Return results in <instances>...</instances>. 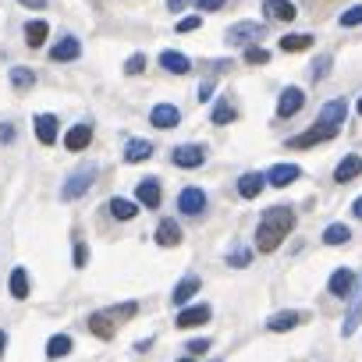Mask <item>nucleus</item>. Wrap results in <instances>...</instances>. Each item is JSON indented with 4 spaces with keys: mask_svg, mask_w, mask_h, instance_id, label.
Masks as SVG:
<instances>
[{
    "mask_svg": "<svg viewBox=\"0 0 362 362\" xmlns=\"http://www.w3.org/2000/svg\"><path fill=\"white\" fill-rule=\"evenodd\" d=\"M295 228V214L288 206H270L259 217V231H256V249L259 252H274L281 245V238H288V231Z\"/></svg>",
    "mask_w": 362,
    "mask_h": 362,
    "instance_id": "nucleus-1",
    "label": "nucleus"
},
{
    "mask_svg": "<svg viewBox=\"0 0 362 362\" xmlns=\"http://www.w3.org/2000/svg\"><path fill=\"white\" fill-rule=\"evenodd\" d=\"M93 177H96V167H78L64 185H61V199H78V196H86L89 192V185H93Z\"/></svg>",
    "mask_w": 362,
    "mask_h": 362,
    "instance_id": "nucleus-2",
    "label": "nucleus"
},
{
    "mask_svg": "<svg viewBox=\"0 0 362 362\" xmlns=\"http://www.w3.org/2000/svg\"><path fill=\"white\" fill-rule=\"evenodd\" d=\"M170 163L174 167H203L206 163V146H196V142H189V146H177L174 153H170Z\"/></svg>",
    "mask_w": 362,
    "mask_h": 362,
    "instance_id": "nucleus-3",
    "label": "nucleus"
},
{
    "mask_svg": "<svg viewBox=\"0 0 362 362\" xmlns=\"http://www.w3.org/2000/svg\"><path fill=\"white\" fill-rule=\"evenodd\" d=\"M302 177V167L298 163H274L270 170H267V181L274 189H288L291 181H298Z\"/></svg>",
    "mask_w": 362,
    "mask_h": 362,
    "instance_id": "nucleus-4",
    "label": "nucleus"
},
{
    "mask_svg": "<svg viewBox=\"0 0 362 362\" xmlns=\"http://www.w3.org/2000/svg\"><path fill=\"white\" fill-rule=\"evenodd\" d=\"M177 210L185 214V217H199V214L206 210V192H203V189H196V185H192V189H185V192L177 196Z\"/></svg>",
    "mask_w": 362,
    "mask_h": 362,
    "instance_id": "nucleus-5",
    "label": "nucleus"
},
{
    "mask_svg": "<svg viewBox=\"0 0 362 362\" xmlns=\"http://www.w3.org/2000/svg\"><path fill=\"white\" fill-rule=\"evenodd\" d=\"M358 323H362V277H358V284H355V291H351V305H348V316H344V323H341V334L351 337V334L358 330Z\"/></svg>",
    "mask_w": 362,
    "mask_h": 362,
    "instance_id": "nucleus-6",
    "label": "nucleus"
},
{
    "mask_svg": "<svg viewBox=\"0 0 362 362\" xmlns=\"http://www.w3.org/2000/svg\"><path fill=\"white\" fill-rule=\"evenodd\" d=\"M259 36H263V25L259 22H238V25L228 29V43L231 47H245V43H252Z\"/></svg>",
    "mask_w": 362,
    "mask_h": 362,
    "instance_id": "nucleus-7",
    "label": "nucleus"
},
{
    "mask_svg": "<svg viewBox=\"0 0 362 362\" xmlns=\"http://www.w3.org/2000/svg\"><path fill=\"white\" fill-rule=\"evenodd\" d=\"M302 103H305V93L302 89H284L281 93V100H277V117H295L298 110H302Z\"/></svg>",
    "mask_w": 362,
    "mask_h": 362,
    "instance_id": "nucleus-8",
    "label": "nucleus"
},
{
    "mask_svg": "<svg viewBox=\"0 0 362 362\" xmlns=\"http://www.w3.org/2000/svg\"><path fill=\"white\" fill-rule=\"evenodd\" d=\"M344 117H348V103L344 100H330L320 110V124L323 128H334V132H337V124H344Z\"/></svg>",
    "mask_w": 362,
    "mask_h": 362,
    "instance_id": "nucleus-9",
    "label": "nucleus"
},
{
    "mask_svg": "<svg viewBox=\"0 0 362 362\" xmlns=\"http://www.w3.org/2000/svg\"><path fill=\"white\" fill-rule=\"evenodd\" d=\"M355 284H358V277L351 274V270H334L330 274V295H337V298H351V291H355Z\"/></svg>",
    "mask_w": 362,
    "mask_h": 362,
    "instance_id": "nucleus-10",
    "label": "nucleus"
},
{
    "mask_svg": "<svg viewBox=\"0 0 362 362\" xmlns=\"http://www.w3.org/2000/svg\"><path fill=\"white\" fill-rule=\"evenodd\" d=\"M177 121H181V114H177L174 103H156L149 110V124H156V128H174Z\"/></svg>",
    "mask_w": 362,
    "mask_h": 362,
    "instance_id": "nucleus-11",
    "label": "nucleus"
},
{
    "mask_svg": "<svg viewBox=\"0 0 362 362\" xmlns=\"http://www.w3.org/2000/svg\"><path fill=\"white\" fill-rule=\"evenodd\" d=\"M263 185H267V174L249 170V174L238 177V196H242V199H256V196L263 192Z\"/></svg>",
    "mask_w": 362,
    "mask_h": 362,
    "instance_id": "nucleus-12",
    "label": "nucleus"
},
{
    "mask_svg": "<svg viewBox=\"0 0 362 362\" xmlns=\"http://www.w3.org/2000/svg\"><path fill=\"white\" fill-rule=\"evenodd\" d=\"M135 196H139L142 206L156 210V206H160V181H156V177H142V181H139V189H135Z\"/></svg>",
    "mask_w": 362,
    "mask_h": 362,
    "instance_id": "nucleus-13",
    "label": "nucleus"
},
{
    "mask_svg": "<svg viewBox=\"0 0 362 362\" xmlns=\"http://www.w3.org/2000/svg\"><path fill=\"white\" fill-rule=\"evenodd\" d=\"M210 320V305H189V309H181L177 313V327H199V323H206Z\"/></svg>",
    "mask_w": 362,
    "mask_h": 362,
    "instance_id": "nucleus-14",
    "label": "nucleus"
},
{
    "mask_svg": "<svg viewBox=\"0 0 362 362\" xmlns=\"http://www.w3.org/2000/svg\"><path fill=\"white\" fill-rule=\"evenodd\" d=\"M78 54H82V43H78L75 36H64V40L50 50V61H57V64H61V61H75Z\"/></svg>",
    "mask_w": 362,
    "mask_h": 362,
    "instance_id": "nucleus-15",
    "label": "nucleus"
},
{
    "mask_svg": "<svg viewBox=\"0 0 362 362\" xmlns=\"http://www.w3.org/2000/svg\"><path fill=\"white\" fill-rule=\"evenodd\" d=\"M36 139H40L43 146H54V142H57V117H54V114H40V117H36Z\"/></svg>",
    "mask_w": 362,
    "mask_h": 362,
    "instance_id": "nucleus-16",
    "label": "nucleus"
},
{
    "mask_svg": "<svg viewBox=\"0 0 362 362\" xmlns=\"http://www.w3.org/2000/svg\"><path fill=\"white\" fill-rule=\"evenodd\" d=\"M93 142V124H75L68 135H64V146L71 149V153H78V149H86Z\"/></svg>",
    "mask_w": 362,
    "mask_h": 362,
    "instance_id": "nucleus-17",
    "label": "nucleus"
},
{
    "mask_svg": "<svg viewBox=\"0 0 362 362\" xmlns=\"http://www.w3.org/2000/svg\"><path fill=\"white\" fill-rule=\"evenodd\" d=\"M305 316L302 313H295V309H288V313H274L270 320H267V327L274 330V334H284V330H291V327H298Z\"/></svg>",
    "mask_w": 362,
    "mask_h": 362,
    "instance_id": "nucleus-18",
    "label": "nucleus"
},
{
    "mask_svg": "<svg viewBox=\"0 0 362 362\" xmlns=\"http://www.w3.org/2000/svg\"><path fill=\"white\" fill-rule=\"evenodd\" d=\"M263 11H267L274 22H291V18L298 15L291 0H267V4H263Z\"/></svg>",
    "mask_w": 362,
    "mask_h": 362,
    "instance_id": "nucleus-19",
    "label": "nucleus"
},
{
    "mask_svg": "<svg viewBox=\"0 0 362 362\" xmlns=\"http://www.w3.org/2000/svg\"><path fill=\"white\" fill-rule=\"evenodd\" d=\"M160 64H163V71H170V75H185V71L192 68L185 54H174V50H163V54H160Z\"/></svg>",
    "mask_w": 362,
    "mask_h": 362,
    "instance_id": "nucleus-20",
    "label": "nucleus"
},
{
    "mask_svg": "<svg viewBox=\"0 0 362 362\" xmlns=\"http://www.w3.org/2000/svg\"><path fill=\"white\" fill-rule=\"evenodd\" d=\"M362 174V156H344L341 163H337V170H334V181H351V177H358Z\"/></svg>",
    "mask_w": 362,
    "mask_h": 362,
    "instance_id": "nucleus-21",
    "label": "nucleus"
},
{
    "mask_svg": "<svg viewBox=\"0 0 362 362\" xmlns=\"http://www.w3.org/2000/svg\"><path fill=\"white\" fill-rule=\"evenodd\" d=\"M327 139H334V128H309V132L295 135V139H291V146H295V149H302V146H316V142H327Z\"/></svg>",
    "mask_w": 362,
    "mask_h": 362,
    "instance_id": "nucleus-22",
    "label": "nucleus"
},
{
    "mask_svg": "<svg viewBox=\"0 0 362 362\" xmlns=\"http://www.w3.org/2000/svg\"><path fill=\"white\" fill-rule=\"evenodd\" d=\"M153 156V142H146V139H132L128 146H124V160L128 163H142V160H149Z\"/></svg>",
    "mask_w": 362,
    "mask_h": 362,
    "instance_id": "nucleus-23",
    "label": "nucleus"
},
{
    "mask_svg": "<svg viewBox=\"0 0 362 362\" xmlns=\"http://www.w3.org/2000/svg\"><path fill=\"white\" fill-rule=\"evenodd\" d=\"M196 291H199V277H185V281H181V284L174 288V295H170V302H174V305L181 309V305H185V302H189V298H192Z\"/></svg>",
    "mask_w": 362,
    "mask_h": 362,
    "instance_id": "nucleus-24",
    "label": "nucleus"
},
{
    "mask_svg": "<svg viewBox=\"0 0 362 362\" xmlns=\"http://www.w3.org/2000/svg\"><path fill=\"white\" fill-rule=\"evenodd\" d=\"M156 242H160L163 249L177 245V242H181V228H177L174 221H160V228H156Z\"/></svg>",
    "mask_w": 362,
    "mask_h": 362,
    "instance_id": "nucleus-25",
    "label": "nucleus"
},
{
    "mask_svg": "<svg viewBox=\"0 0 362 362\" xmlns=\"http://www.w3.org/2000/svg\"><path fill=\"white\" fill-rule=\"evenodd\" d=\"M47 36H50V25H47V22H40V18H36V22H29V25H25V43H29V47H43V43H47Z\"/></svg>",
    "mask_w": 362,
    "mask_h": 362,
    "instance_id": "nucleus-26",
    "label": "nucleus"
},
{
    "mask_svg": "<svg viewBox=\"0 0 362 362\" xmlns=\"http://www.w3.org/2000/svg\"><path fill=\"white\" fill-rule=\"evenodd\" d=\"M107 210H110V217H117V221H132V217L139 214V206H135L132 199H110Z\"/></svg>",
    "mask_w": 362,
    "mask_h": 362,
    "instance_id": "nucleus-27",
    "label": "nucleus"
},
{
    "mask_svg": "<svg viewBox=\"0 0 362 362\" xmlns=\"http://www.w3.org/2000/svg\"><path fill=\"white\" fill-rule=\"evenodd\" d=\"M309 43H313L309 33H288V36L281 40V50H284V54H295V50H305Z\"/></svg>",
    "mask_w": 362,
    "mask_h": 362,
    "instance_id": "nucleus-28",
    "label": "nucleus"
},
{
    "mask_svg": "<svg viewBox=\"0 0 362 362\" xmlns=\"http://www.w3.org/2000/svg\"><path fill=\"white\" fill-rule=\"evenodd\" d=\"M68 351H71V337H68V334H54V337L47 341V355H50V358H64Z\"/></svg>",
    "mask_w": 362,
    "mask_h": 362,
    "instance_id": "nucleus-29",
    "label": "nucleus"
},
{
    "mask_svg": "<svg viewBox=\"0 0 362 362\" xmlns=\"http://www.w3.org/2000/svg\"><path fill=\"white\" fill-rule=\"evenodd\" d=\"M348 238H351V228H348V224H330V228L323 231V242H327V245H344Z\"/></svg>",
    "mask_w": 362,
    "mask_h": 362,
    "instance_id": "nucleus-30",
    "label": "nucleus"
},
{
    "mask_svg": "<svg viewBox=\"0 0 362 362\" xmlns=\"http://www.w3.org/2000/svg\"><path fill=\"white\" fill-rule=\"evenodd\" d=\"M11 295L15 298H29V274H25V267H15V274H11Z\"/></svg>",
    "mask_w": 362,
    "mask_h": 362,
    "instance_id": "nucleus-31",
    "label": "nucleus"
},
{
    "mask_svg": "<svg viewBox=\"0 0 362 362\" xmlns=\"http://www.w3.org/2000/svg\"><path fill=\"white\" fill-rule=\"evenodd\" d=\"M33 82H36L33 68H22V64L11 68V86H15V89H33Z\"/></svg>",
    "mask_w": 362,
    "mask_h": 362,
    "instance_id": "nucleus-32",
    "label": "nucleus"
},
{
    "mask_svg": "<svg viewBox=\"0 0 362 362\" xmlns=\"http://www.w3.org/2000/svg\"><path fill=\"white\" fill-rule=\"evenodd\" d=\"M235 117V107H231V100H221L217 107H214V124H228Z\"/></svg>",
    "mask_w": 362,
    "mask_h": 362,
    "instance_id": "nucleus-33",
    "label": "nucleus"
},
{
    "mask_svg": "<svg viewBox=\"0 0 362 362\" xmlns=\"http://www.w3.org/2000/svg\"><path fill=\"white\" fill-rule=\"evenodd\" d=\"M139 313V305L135 302H124V305H110L103 316H114V320H121V316H135Z\"/></svg>",
    "mask_w": 362,
    "mask_h": 362,
    "instance_id": "nucleus-34",
    "label": "nucleus"
},
{
    "mask_svg": "<svg viewBox=\"0 0 362 362\" xmlns=\"http://www.w3.org/2000/svg\"><path fill=\"white\" fill-rule=\"evenodd\" d=\"M341 25H344V29H351V25H362V4L348 8V11L341 15Z\"/></svg>",
    "mask_w": 362,
    "mask_h": 362,
    "instance_id": "nucleus-35",
    "label": "nucleus"
},
{
    "mask_svg": "<svg viewBox=\"0 0 362 362\" xmlns=\"http://www.w3.org/2000/svg\"><path fill=\"white\" fill-rule=\"evenodd\" d=\"M327 75H330V57L323 54V57H316V61H313V78L320 82V78H327Z\"/></svg>",
    "mask_w": 362,
    "mask_h": 362,
    "instance_id": "nucleus-36",
    "label": "nucleus"
},
{
    "mask_svg": "<svg viewBox=\"0 0 362 362\" xmlns=\"http://www.w3.org/2000/svg\"><path fill=\"white\" fill-rule=\"evenodd\" d=\"M245 61H249V64H267L270 54H267L263 47H249V50H245Z\"/></svg>",
    "mask_w": 362,
    "mask_h": 362,
    "instance_id": "nucleus-37",
    "label": "nucleus"
},
{
    "mask_svg": "<svg viewBox=\"0 0 362 362\" xmlns=\"http://www.w3.org/2000/svg\"><path fill=\"white\" fill-rule=\"evenodd\" d=\"M142 68H146V54H132V57H128V64H124V71H128V75H139Z\"/></svg>",
    "mask_w": 362,
    "mask_h": 362,
    "instance_id": "nucleus-38",
    "label": "nucleus"
},
{
    "mask_svg": "<svg viewBox=\"0 0 362 362\" xmlns=\"http://www.w3.org/2000/svg\"><path fill=\"white\" fill-rule=\"evenodd\" d=\"M249 259H252V252H249V249H235V252L228 256V263H231V267H245Z\"/></svg>",
    "mask_w": 362,
    "mask_h": 362,
    "instance_id": "nucleus-39",
    "label": "nucleus"
},
{
    "mask_svg": "<svg viewBox=\"0 0 362 362\" xmlns=\"http://www.w3.org/2000/svg\"><path fill=\"white\" fill-rule=\"evenodd\" d=\"M89 323H93V330H96V334H100V337H110V330H107V327H103V313H96V316H93V320H89Z\"/></svg>",
    "mask_w": 362,
    "mask_h": 362,
    "instance_id": "nucleus-40",
    "label": "nucleus"
},
{
    "mask_svg": "<svg viewBox=\"0 0 362 362\" xmlns=\"http://www.w3.org/2000/svg\"><path fill=\"white\" fill-rule=\"evenodd\" d=\"M196 4H199L203 11H221V8H224V0H196Z\"/></svg>",
    "mask_w": 362,
    "mask_h": 362,
    "instance_id": "nucleus-41",
    "label": "nucleus"
},
{
    "mask_svg": "<svg viewBox=\"0 0 362 362\" xmlns=\"http://www.w3.org/2000/svg\"><path fill=\"white\" fill-rule=\"evenodd\" d=\"M199 29V18H185V22H177V33H192Z\"/></svg>",
    "mask_w": 362,
    "mask_h": 362,
    "instance_id": "nucleus-42",
    "label": "nucleus"
},
{
    "mask_svg": "<svg viewBox=\"0 0 362 362\" xmlns=\"http://www.w3.org/2000/svg\"><path fill=\"white\" fill-rule=\"evenodd\" d=\"M210 93H214V78L199 82V100H210Z\"/></svg>",
    "mask_w": 362,
    "mask_h": 362,
    "instance_id": "nucleus-43",
    "label": "nucleus"
},
{
    "mask_svg": "<svg viewBox=\"0 0 362 362\" xmlns=\"http://www.w3.org/2000/svg\"><path fill=\"white\" fill-rule=\"evenodd\" d=\"M206 348H210V341H206V337H203V341H189V351H196V355H199V351H206Z\"/></svg>",
    "mask_w": 362,
    "mask_h": 362,
    "instance_id": "nucleus-44",
    "label": "nucleus"
},
{
    "mask_svg": "<svg viewBox=\"0 0 362 362\" xmlns=\"http://www.w3.org/2000/svg\"><path fill=\"white\" fill-rule=\"evenodd\" d=\"M15 139V128L11 124H0V142H11Z\"/></svg>",
    "mask_w": 362,
    "mask_h": 362,
    "instance_id": "nucleus-45",
    "label": "nucleus"
},
{
    "mask_svg": "<svg viewBox=\"0 0 362 362\" xmlns=\"http://www.w3.org/2000/svg\"><path fill=\"white\" fill-rule=\"evenodd\" d=\"M82 263H86V245L75 249V267H82Z\"/></svg>",
    "mask_w": 362,
    "mask_h": 362,
    "instance_id": "nucleus-46",
    "label": "nucleus"
},
{
    "mask_svg": "<svg viewBox=\"0 0 362 362\" xmlns=\"http://www.w3.org/2000/svg\"><path fill=\"white\" fill-rule=\"evenodd\" d=\"M18 4H25V8H36V11H40V8L47 4V0H18Z\"/></svg>",
    "mask_w": 362,
    "mask_h": 362,
    "instance_id": "nucleus-47",
    "label": "nucleus"
},
{
    "mask_svg": "<svg viewBox=\"0 0 362 362\" xmlns=\"http://www.w3.org/2000/svg\"><path fill=\"white\" fill-rule=\"evenodd\" d=\"M351 214H355V217H358V221H362V196H358V199H355V203H351Z\"/></svg>",
    "mask_w": 362,
    "mask_h": 362,
    "instance_id": "nucleus-48",
    "label": "nucleus"
},
{
    "mask_svg": "<svg viewBox=\"0 0 362 362\" xmlns=\"http://www.w3.org/2000/svg\"><path fill=\"white\" fill-rule=\"evenodd\" d=\"M167 4H170V11H181V8L189 4V0H167Z\"/></svg>",
    "mask_w": 362,
    "mask_h": 362,
    "instance_id": "nucleus-49",
    "label": "nucleus"
},
{
    "mask_svg": "<svg viewBox=\"0 0 362 362\" xmlns=\"http://www.w3.org/2000/svg\"><path fill=\"white\" fill-rule=\"evenodd\" d=\"M4 348H8V330H0V358H4Z\"/></svg>",
    "mask_w": 362,
    "mask_h": 362,
    "instance_id": "nucleus-50",
    "label": "nucleus"
},
{
    "mask_svg": "<svg viewBox=\"0 0 362 362\" xmlns=\"http://www.w3.org/2000/svg\"><path fill=\"white\" fill-rule=\"evenodd\" d=\"M177 362H196V358H177Z\"/></svg>",
    "mask_w": 362,
    "mask_h": 362,
    "instance_id": "nucleus-51",
    "label": "nucleus"
},
{
    "mask_svg": "<svg viewBox=\"0 0 362 362\" xmlns=\"http://www.w3.org/2000/svg\"><path fill=\"white\" fill-rule=\"evenodd\" d=\"M358 114H362V100H358Z\"/></svg>",
    "mask_w": 362,
    "mask_h": 362,
    "instance_id": "nucleus-52",
    "label": "nucleus"
}]
</instances>
